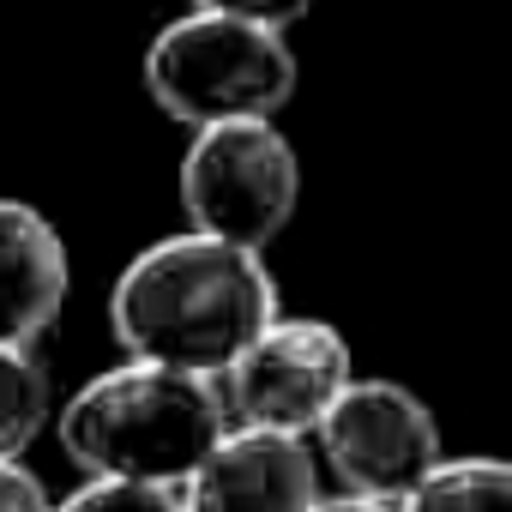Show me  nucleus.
I'll return each mask as SVG.
<instances>
[{
    "instance_id": "9",
    "label": "nucleus",
    "mask_w": 512,
    "mask_h": 512,
    "mask_svg": "<svg viewBox=\"0 0 512 512\" xmlns=\"http://www.w3.org/2000/svg\"><path fill=\"white\" fill-rule=\"evenodd\" d=\"M398 512H512V470L500 458H440Z\"/></svg>"
},
{
    "instance_id": "1",
    "label": "nucleus",
    "mask_w": 512,
    "mask_h": 512,
    "mask_svg": "<svg viewBox=\"0 0 512 512\" xmlns=\"http://www.w3.org/2000/svg\"><path fill=\"white\" fill-rule=\"evenodd\" d=\"M278 314L284 308L266 253L193 229L133 253L109 290V332L127 362L175 368L193 380H217Z\"/></svg>"
},
{
    "instance_id": "11",
    "label": "nucleus",
    "mask_w": 512,
    "mask_h": 512,
    "mask_svg": "<svg viewBox=\"0 0 512 512\" xmlns=\"http://www.w3.org/2000/svg\"><path fill=\"white\" fill-rule=\"evenodd\" d=\"M49 512H181V488H145V482H85Z\"/></svg>"
},
{
    "instance_id": "13",
    "label": "nucleus",
    "mask_w": 512,
    "mask_h": 512,
    "mask_svg": "<svg viewBox=\"0 0 512 512\" xmlns=\"http://www.w3.org/2000/svg\"><path fill=\"white\" fill-rule=\"evenodd\" d=\"M55 500H49V488H43V476L31 470V464H0V512H49Z\"/></svg>"
},
{
    "instance_id": "12",
    "label": "nucleus",
    "mask_w": 512,
    "mask_h": 512,
    "mask_svg": "<svg viewBox=\"0 0 512 512\" xmlns=\"http://www.w3.org/2000/svg\"><path fill=\"white\" fill-rule=\"evenodd\" d=\"M193 13H223V19H247L266 31H290L314 13V0H193Z\"/></svg>"
},
{
    "instance_id": "4",
    "label": "nucleus",
    "mask_w": 512,
    "mask_h": 512,
    "mask_svg": "<svg viewBox=\"0 0 512 512\" xmlns=\"http://www.w3.org/2000/svg\"><path fill=\"white\" fill-rule=\"evenodd\" d=\"M175 187L193 235L266 253L296 217L302 163L272 121H229V127L193 133Z\"/></svg>"
},
{
    "instance_id": "8",
    "label": "nucleus",
    "mask_w": 512,
    "mask_h": 512,
    "mask_svg": "<svg viewBox=\"0 0 512 512\" xmlns=\"http://www.w3.org/2000/svg\"><path fill=\"white\" fill-rule=\"evenodd\" d=\"M67 284L61 229L25 199H0V350H37L67 308Z\"/></svg>"
},
{
    "instance_id": "7",
    "label": "nucleus",
    "mask_w": 512,
    "mask_h": 512,
    "mask_svg": "<svg viewBox=\"0 0 512 512\" xmlns=\"http://www.w3.org/2000/svg\"><path fill=\"white\" fill-rule=\"evenodd\" d=\"M320 458L308 440L229 428L217 452L181 482V512H314Z\"/></svg>"
},
{
    "instance_id": "14",
    "label": "nucleus",
    "mask_w": 512,
    "mask_h": 512,
    "mask_svg": "<svg viewBox=\"0 0 512 512\" xmlns=\"http://www.w3.org/2000/svg\"><path fill=\"white\" fill-rule=\"evenodd\" d=\"M314 512H398V506H380V500H350V494H332V500H320Z\"/></svg>"
},
{
    "instance_id": "10",
    "label": "nucleus",
    "mask_w": 512,
    "mask_h": 512,
    "mask_svg": "<svg viewBox=\"0 0 512 512\" xmlns=\"http://www.w3.org/2000/svg\"><path fill=\"white\" fill-rule=\"evenodd\" d=\"M49 422V368L37 350H0V464H13Z\"/></svg>"
},
{
    "instance_id": "3",
    "label": "nucleus",
    "mask_w": 512,
    "mask_h": 512,
    "mask_svg": "<svg viewBox=\"0 0 512 512\" xmlns=\"http://www.w3.org/2000/svg\"><path fill=\"white\" fill-rule=\"evenodd\" d=\"M145 91L175 127H229V121H278L296 97V55L284 31L181 13L145 49Z\"/></svg>"
},
{
    "instance_id": "2",
    "label": "nucleus",
    "mask_w": 512,
    "mask_h": 512,
    "mask_svg": "<svg viewBox=\"0 0 512 512\" xmlns=\"http://www.w3.org/2000/svg\"><path fill=\"white\" fill-rule=\"evenodd\" d=\"M229 434L217 380L121 362L85 380L61 410V452L85 482L181 488Z\"/></svg>"
},
{
    "instance_id": "5",
    "label": "nucleus",
    "mask_w": 512,
    "mask_h": 512,
    "mask_svg": "<svg viewBox=\"0 0 512 512\" xmlns=\"http://www.w3.org/2000/svg\"><path fill=\"white\" fill-rule=\"evenodd\" d=\"M314 434L332 482L380 506H404L446 458L434 410L398 380H350Z\"/></svg>"
},
{
    "instance_id": "6",
    "label": "nucleus",
    "mask_w": 512,
    "mask_h": 512,
    "mask_svg": "<svg viewBox=\"0 0 512 512\" xmlns=\"http://www.w3.org/2000/svg\"><path fill=\"white\" fill-rule=\"evenodd\" d=\"M350 380H356V368H350V344L338 326L278 314L217 374V392H223L229 428L308 440Z\"/></svg>"
}]
</instances>
